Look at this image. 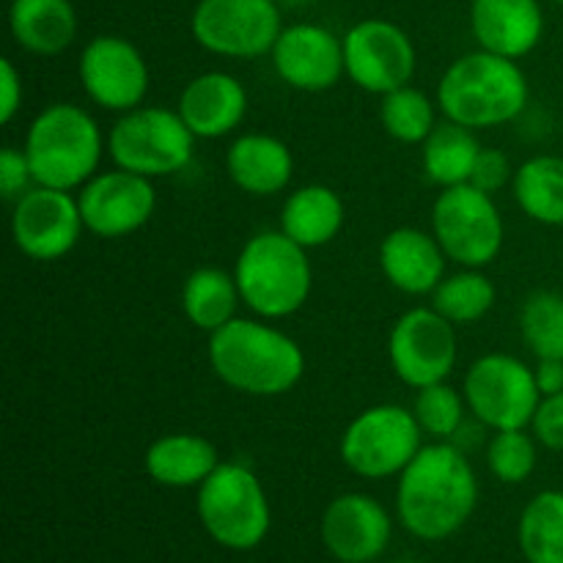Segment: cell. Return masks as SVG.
Returning <instances> with one entry per match:
<instances>
[{
    "label": "cell",
    "instance_id": "26",
    "mask_svg": "<svg viewBox=\"0 0 563 563\" xmlns=\"http://www.w3.org/2000/svg\"><path fill=\"white\" fill-rule=\"evenodd\" d=\"M482 143H478L476 130L462 126L456 121H438L427 141L421 143V163L423 174L432 185L440 190L445 187H456L471 181L476 159L482 154Z\"/></svg>",
    "mask_w": 563,
    "mask_h": 563
},
{
    "label": "cell",
    "instance_id": "3",
    "mask_svg": "<svg viewBox=\"0 0 563 563\" xmlns=\"http://www.w3.org/2000/svg\"><path fill=\"white\" fill-rule=\"evenodd\" d=\"M528 99L531 82L520 60L482 47L451 60L438 82L440 113L476 132L520 119Z\"/></svg>",
    "mask_w": 563,
    "mask_h": 563
},
{
    "label": "cell",
    "instance_id": "24",
    "mask_svg": "<svg viewBox=\"0 0 563 563\" xmlns=\"http://www.w3.org/2000/svg\"><path fill=\"white\" fill-rule=\"evenodd\" d=\"M77 11L71 0H11L9 31L16 47L42 58L66 53L77 38Z\"/></svg>",
    "mask_w": 563,
    "mask_h": 563
},
{
    "label": "cell",
    "instance_id": "5",
    "mask_svg": "<svg viewBox=\"0 0 563 563\" xmlns=\"http://www.w3.org/2000/svg\"><path fill=\"white\" fill-rule=\"evenodd\" d=\"M242 306L256 317L286 319L300 311L313 289L308 251L284 231H258L242 245L234 264Z\"/></svg>",
    "mask_w": 563,
    "mask_h": 563
},
{
    "label": "cell",
    "instance_id": "7",
    "mask_svg": "<svg viewBox=\"0 0 563 563\" xmlns=\"http://www.w3.org/2000/svg\"><path fill=\"white\" fill-rule=\"evenodd\" d=\"M196 141L179 110L141 104L121 113L110 126L108 152L115 168L132 170L146 179H165L190 165Z\"/></svg>",
    "mask_w": 563,
    "mask_h": 563
},
{
    "label": "cell",
    "instance_id": "35",
    "mask_svg": "<svg viewBox=\"0 0 563 563\" xmlns=\"http://www.w3.org/2000/svg\"><path fill=\"white\" fill-rule=\"evenodd\" d=\"M33 187H36V179H33L25 152L16 146H5L0 152V196L3 201L16 203Z\"/></svg>",
    "mask_w": 563,
    "mask_h": 563
},
{
    "label": "cell",
    "instance_id": "43",
    "mask_svg": "<svg viewBox=\"0 0 563 563\" xmlns=\"http://www.w3.org/2000/svg\"><path fill=\"white\" fill-rule=\"evenodd\" d=\"M339 563H341V561H339Z\"/></svg>",
    "mask_w": 563,
    "mask_h": 563
},
{
    "label": "cell",
    "instance_id": "23",
    "mask_svg": "<svg viewBox=\"0 0 563 563\" xmlns=\"http://www.w3.org/2000/svg\"><path fill=\"white\" fill-rule=\"evenodd\" d=\"M218 465L220 454L214 443L196 432L163 434L143 454V467H146L148 478L159 487L170 489H198Z\"/></svg>",
    "mask_w": 563,
    "mask_h": 563
},
{
    "label": "cell",
    "instance_id": "37",
    "mask_svg": "<svg viewBox=\"0 0 563 563\" xmlns=\"http://www.w3.org/2000/svg\"><path fill=\"white\" fill-rule=\"evenodd\" d=\"M531 432L539 440V445L563 454V390L553 396H542L537 416L531 421Z\"/></svg>",
    "mask_w": 563,
    "mask_h": 563
},
{
    "label": "cell",
    "instance_id": "21",
    "mask_svg": "<svg viewBox=\"0 0 563 563\" xmlns=\"http://www.w3.org/2000/svg\"><path fill=\"white\" fill-rule=\"evenodd\" d=\"M471 31L482 49L506 58H526L544 36L539 0H471Z\"/></svg>",
    "mask_w": 563,
    "mask_h": 563
},
{
    "label": "cell",
    "instance_id": "14",
    "mask_svg": "<svg viewBox=\"0 0 563 563\" xmlns=\"http://www.w3.org/2000/svg\"><path fill=\"white\" fill-rule=\"evenodd\" d=\"M77 77L93 104L119 115L141 108L152 82L141 49L115 33H99L82 47Z\"/></svg>",
    "mask_w": 563,
    "mask_h": 563
},
{
    "label": "cell",
    "instance_id": "9",
    "mask_svg": "<svg viewBox=\"0 0 563 563\" xmlns=\"http://www.w3.org/2000/svg\"><path fill=\"white\" fill-rule=\"evenodd\" d=\"M432 234L449 262L460 267L484 269L500 256L506 245V220L495 196L471 181L445 187L432 203Z\"/></svg>",
    "mask_w": 563,
    "mask_h": 563
},
{
    "label": "cell",
    "instance_id": "4",
    "mask_svg": "<svg viewBox=\"0 0 563 563\" xmlns=\"http://www.w3.org/2000/svg\"><path fill=\"white\" fill-rule=\"evenodd\" d=\"M36 185L80 190L99 174L104 137L97 119L71 102H53L33 115L22 143Z\"/></svg>",
    "mask_w": 563,
    "mask_h": 563
},
{
    "label": "cell",
    "instance_id": "22",
    "mask_svg": "<svg viewBox=\"0 0 563 563\" xmlns=\"http://www.w3.org/2000/svg\"><path fill=\"white\" fill-rule=\"evenodd\" d=\"M225 174L247 196H278L295 179V154L280 137L245 132L225 152Z\"/></svg>",
    "mask_w": 563,
    "mask_h": 563
},
{
    "label": "cell",
    "instance_id": "8",
    "mask_svg": "<svg viewBox=\"0 0 563 563\" xmlns=\"http://www.w3.org/2000/svg\"><path fill=\"white\" fill-rule=\"evenodd\" d=\"M421 449V427L412 410L401 405H374L361 410L346 423L339 443L346 471L368 482L401 476Z\"/></svg>",
    "mask_w": 563,
    "mask_h": 563
},
{
    "label": "cell",
    "instance_id": "1",
    "mask_svg": "<svg viewBox=\"0 0 563 563\" xmlns=\"http://www.w3.org/2000/svg\"><path fill=\"white\" fill-rule=\"evenodd\" d=\"M478 506V478L465 451L451 440L423 445L396 484L401 528L421 542H443L462 531Z\"/></svg>",
    "mask_w": 563,
    "mask_h": 563
},
{
    "label": "cell",
    "instance_id": "20",
    "mask_svg": "<svg viewBox=\"0 0 563 563\" xmlns=\"http://www.w3.org/2000/svg\"><path fill=\"white\" fill-rule=\"evenodd\" d=\"M449 256L432 231L399 225L379 242V269L396 291L410 297L432 295L445 278Z\"/></svg>",
    "mask_w": 563,
    "mask_h": 563
},
{
    "label": "cell",
    "instance_id": "19",
    "mask_svg": "<svg viewBox=\"0 0 563 563\" xmlns=\"http://www.w3.org/2000/svg\"><path fill=\"white\" fill-rule=\"evenodd\" d=\"M176 110L198 141H218L242 126L247 91L231 71H203L181 88Z\"/></svg>",
    "mask_w": 563,
    "mask_h": 563
},
{
    "label": "cell",
    "instance_id": "27",
    "mask_svg": "<svg viewBox=\"0 0 563 563\" xmlns=\"http://www.w3.org/2000/svg\"><path fill=\"white\" fill-rule=\"evenodd\" d=\"M240 302L242 295L234 273H225L220 267L192 269L181 286V311L187 322L209 335L236 319Z\"/></svg>",
    "mask_w": 563,
    "mask_h": 563
},
{
    "label": "cell",
    "instance_id": "30",
    "mask_svg": "<svg viewBox=\"0 0 563 563\" xmlns=\"http://www.w3.org/2000/svg\"><path fill=\"white\" fill-rule=\"evenodd\" d=\"M432 308L451 324H473L487 317L498 302V289L482 269L462 267L460 273L445 275L432 291Z\"/></svg>",
    "mask_w": 563,
    "mask_h": 563
},
{
    "label": "cell",
    "instance_id": "29",
    "mask_svg": "<svg viewBox=\"0 0 563 563\" xmlns=\"http://www.w3.org/2000/svg\"><path fill=\"white\" fill-rule=\"evenodd\" d=\"M517 544L528 563H563V493L533 495L517 522Z\"/></svg>",
    "mask_w": 563,
    "mask_h": 563
},
{
    "label": "cell",
    "instance_id": "11",
    "mask_svg": "<svg viewBox=\"0 0 563 563\" xmlns=\"http://www.w3.org/2000/svg\"><path fill=\"white\" fill-rule=\"evenodd\" d=\"M284 27L278 0H198L190 14L198 47L234 60L269 55Z\"/></svg>",
    "mask_w": 563,
    "mask_h": 563
},
{
    "label": "cell",
    "instance_id": "28",
    "mask_svg": "<svg viewBox=\"0 0 563 563\" xmlns=\"http://www.w3.org/2000/svg\"><path fill=\"white\" fill-rule=\"evenodd\" d=\"M511 192L528 220L539 225H563V157L537 154L515 170Z\"/></svg>",
    "mask_w": 563,
    "mask_h": 563
},
{
    "label": "cell",
    "instance_id": "39",
    "mask_svg": "<svg viewBox=\"0 0 563 563\" xmlns=\"http://www.w3.org/2000/svg\"><path fill=\"white\" fill-rule=\"evenodd\" d=\"M533 374H537V385L542 390V396H553L563 390V361H537L533 366Z\"/></svg>",
    "mask_w": 563,
    "mask_h": 563
},
{
    "label": "cell",
    "instance_id": "34",
    "mask_svg": "<svg viewBox=\"0 0 563 563\" xmlns=\"http://www.w3.org/2000/svg\"><path fill=\"white\" fill-rule=\"evenodd\" d=\"M539 440L528 429L493 432L487 443V467L500 484H522L533 476L539 462Z\"/></svg>",
    "mask_w": 563,
    "mask_h": 563
},
{
    "label": "cell",
    "instance_id": "2",
    "mask_svg": "<svg viewBox=\"0 0 563 563\" xmlns=\"http://www.w3.org/2000/svg\"><path fill=\"white\" fill-rule=\"evenodd\" d=\"M209 368L225 388L258 399L295 390L306 377V352L269 319L236 317L209 335Z\"/></svg>",
    "mask_w": 563,
    "mask_h": 563
},
{
    "label": "cell",
    "instance_id": "15",
    "mask_svg": "<svg viewBox=\"0 0 563 563\" xmlns=\"http://www.w3.org/2000/svg\"><path fill=\"white\" fill-rule=\"evenodd\" d=\"M86 231L80 203L69 190L36 185L11 209V240L33 262H58L69 256Z\"/></svg>",
    "mask_w": 563,
    "mask_h": 563
},
{
    "label": "cell",
    "instance_id": "10",
    "mask_svg": "<svg viewBox=\"0 0 563 563\" xmlns=\"http://www.w3.org/2000/svg\"><path fill=\"white\" fill-rule=\"evenodd\" d=\"M462 394L471 416L493 432L528 429L542 401L533 366L506 352H489L473 361Z\"/></svg>",
    "mask_w": 563,
    "mask_h": 563
},
{
    "label": "cell",
    "instance_id": "32",
    "mask_svg": "<svg viewBox=\"0 0 563 563\" xmlns=\"http://www.w3.org/2000/svg\"><path fill=\"white\" fill-rule=\"evenodd\" d=\"M520 335L537 361H563V295L537 289L520 306Z\"/></svg>",
    "mask_w": 563,
    "mask_h": 563
},
{
    "label": "cell",
    "instance_id": "16",
    "mask_svg": "<svg viewBox=\"0 0 563 563\" xmlns=\"http://www.w3.org/2000/svg\"><path fill=\"white\" fill-rule=\"evenodd\" d=\"M82 223L99 240H121L141 231L157 209L154 179L132 170H99L77 192Z\"/></svg>",
    "mask_w": 563,
    "mask_h": 563
},
{
    "label": "cell",
    "instance_id": "41",
    "mask_svg": "<svg viewBox=\"0 0 563 563\" xmlns=\"http://www.w3.org/2000/svg\"><path fill=\"white\" fill-rule=\"evenodd\" d=\"M399 563H418V561H412V559H405V561H399Z\"/></svg>",
    "mask_w": 563,
    "mask_h": 563
},
{
    "label": "cell",
    "instance_id": "13",
    "mask_svg": "<svg viewBox=\"0 0 563 563\" xmlns=\"http://www.w3.org/2000/svg\"><path fill=\"white\" fill-rule=\"evenodd\" d=\"M344 69L361 91L385 93L410 86L418 69V49L410 33L383 16L355 22L344 33Z\"/></svg>",
    "mask_w": 563,
    "mask_h": 563
},
{
    "label": "cell",
    "instance_id": "6",
    "mask_svg": "<svg viewBox=\"0 0 563 563\" xmlns=\"http://www.w3.org/2000/svg\"><path fill=\"white\" fill-rule=\"evenodd\" d=\"M196 511L209 539L236 553L256 550L273 526L262 478L242 462H220L214 467L198 487Z\"/></svg>",
    "mask_w": 563,
    "mask_h": 563
},
{
    "label": "cell",
    "instance_id": "40",
    "mask_svg": "<svg viewBox=\"0 0 563 563\" xmlns=\"http://www.w3.org/2000/svg\"><path fill=\"white\" fill-rule=\"evenodd\" d=\"M278 3L280 5H302V3H306V0H278Z\"/></svg>",
    "mask_w": 563,
    "mask_h": 563
},
{
    "label": "cell",
    "instance_id": "33",
    "mask_svg": "<svg viewBox=\"0 0 563 563\" xmlns=\"http://www.w3.org/2000/svg\"><path fill=\"white\" fill-rule=\"evenodd\" d=\"M410 410L427 438L451 440V443L465 429V416L471 412L467 410L465 394L456 390L454 385H449V379L418 390Z\"/></svg>",
    "mask_w": 563,
    "mask_h": 563
},
{
    "label": "cell",
    "instance_id": "12",
    "mask_svg": "<svg viewBox=\"0 0 563 563\" xmlns=\"http://www.w3.org/2000/svg\"><path fill=\"white\" fill-rule=\"evenodd\" d=\"M460 341L456 324L440 317L432 306H418L401 313L388 335V361L407 388H427L445 383L456 368Z\"/></svg>",
    "mask_w": 563,
    "mask_h": 563
},
{
    "label": "cell",
    "instance_id": "38",
    "mask_svg": "<svg viewBox=\"0 0 563 563\" xmlns=\"http://www.w3.org/2000/svg\"><path fill=\"white\" fill-rule=\"evenodd\" d=\"M22 99H25V86H22V75L14 66V60H0V121L11 124L14 115L20 113Z\"/></svg>",
    "mask_w": 563,
    "mask_h": 563
},
{
    "label": "cell",
    "instance_id": "25",
    "mask_svg": "<svg viewBox=\"0 0 563 563\" xmlns=\"http://www.w3.org/2000/svg\"><path fill=\"white\" fill-rule=\"evenodd\" d=\"M344 201L328 185L297 187L280 209V231L306 251L330 245L344 229Z\"/></svg>",
    "mask_w": 563,
    "mask_h": 563
},
{
    "label": "cell",
    "instance_id": "42",
    "mask_svg": "<svg viewBox=\"0 0 563 563\" xmlns=\"http://www.w3.org/2000/svg\"><path fill=\"white\" fill-rule=\"evenodd\" d=\"M553 3H559V5H563V0H553Z\"/></svg>",
    "mask_w": 563,
    "mask_h": 563
},
{
    "label": "cell",
    "instance_id": "18",
    "mask_svg": "<svg viewBox=\"0 0 563 563\" xmlns=\"http://www.w3.org/2000/svg\"><path fill=\"white\" fill-rule=\"evenodd\" d=\"M324 550L341 563H372L388 550L394 517L366 493H344L333 498L319 522Z\"/></svg>",
    "mask_w": 563,
    "mask_h": 563
},
{
    "label": "cell",
    "instance_id": "31",
    "mask_svg": "<svg viewBox=\"0 0 563 563\" xmlns=\"http://www.w3.org/2000/svg\"><path fill=\"white\" fill-rule=\"evenodd\" d=\"M438 99H432L416 86H401L383 97L379 121L396 143L421 146L429 132L438 126Z\"/></svg>",
    "mask_w": 563,
    "mask_h": 563
},
{
    "label": "cell",
    "instance_id": "36",
    "mask_svg": "<svg viewBox=\"0 0 563 563\" xmlns=\"http://www.w3.org/2000/svg\"><path fill=\"white\" fill-rule=\"evenodd\" d=\"M515 170L517 168H511V159L506 157V152H500V148H482L476 168H473L471 185L489 192V196H498L506 185H511Z\"/></svg>",
    "mask_w": 563,
    "mask_h": 563
},
{
    "label": "cell",
    "instance_id": "17",
    "mask_svg": "<svg viewBox=\"0 0 563 563\" xmlns=\"http://www.w3.org/2000/svg\"><path fill=\"white\" fill-rule=\"evenodd\" d=\"M269 58H273L275 75L295 91H330L346 75L344 38L319 22L286 25Z\"/></svg>",
    "mask_w": 563,
    "mask_h": 563
}]
</instances>
